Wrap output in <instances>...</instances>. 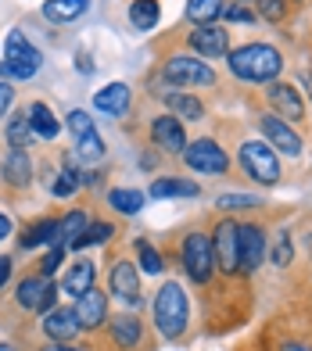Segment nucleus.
<instances>
[{
  "label": "nucleus",
  "mask_w": 312,
  "mask_h": 351,
  "mask_svg": "<svg viewBox=\"0 0 312 351\" xmlns=\"http://www.w3.org/2000/svg\"><path fill=\"white\" fill-rule=\"evenodd\" d=\"M241 4H255V0H241Z\"/></svg>",
  "instance_id": "de8ad7c7"
},
{
  "label": "nucleus",
  "mask_w": 312,
  "mask_h": 351,
  "mask_svg": "<svg viewBox=\"0 0 312 351\" xmlns=\"http://www.w3.org/2000/svg\"><path fill=\"white\" fill-rule=\"evenodd\" d=\"M255 125H259V133L269 140V147L276 154L291 158V162H302V158H305V140L298 133V125H291L287 119H280L276 111L255 108Z\"/></svg>",
  "instance_id": "f8f14e48"
},
{
  "label": "nucleus",
  "mask_w": 312,
  "mask_h": 351,
  "mask_svg": "<svg viewBox=\"0 0 312 351\" xmlns=\"http://www.w3.org/2000/svg\"><path fill=\"white\" fill-rule=\"evenodd\" d=\"M223 8H226V0H187L183 19L191 25H212L223 19Z\"/></svg>",
  "instance_id": "72a5a7b5"
},
{
  "label": "nucleus",
  "mask_w": 312,
  "mask_h": 351,
  "mask_svg": "<svg viewBox=\"0 0 312 351\" xmlns=\"http://www.w3.org/2000/svg\"><path fill=\"white\" fill-rule=\"evenodd\" d=\"M86 11H90V0H43L40 19L51 25H69L75 19H83Z\"/></svg>",
  "instance_id": "bb28decb"
},
{
  "label": "nucleus",
  "mask_w": 312,
  "mask_h": 351,
  "mask_svg": "<svg viewBox=\"0 0 312 351\" xmlns=\"http://www.w3.org/2000/svg\"><path fill=\"white\" fill-rule=\"evenodd\" d=\"M151 326L162 341L180 344L191 337L194 330V315H191V294L180 276H169L154 287L151 294Z\"/></svg>",
  "instance_id": "f03ea898"
},
{
  "label": "nucleus",
  "mask_w": 312,
  "mask_h": 351,
  "mask_svg": "<svg viewBox=\"0 0 312 351\" xmlns=\"http://www.w3.org/2000/svg\"><path fill=\"white\" fill-rule=\"evenodd\" d=\"M183 51H191L205 61H219L233 51V36L230 29L212 22V25H191V33H183Z\"/></svg>",
  "instance_id": "f3484780"
},
{
  "label": "nucleus",
  "mask_w": 312,
  "mask_h": 351,
  "mask_svg": "<svg viewBox=\"0 0 312 351\" xmlns=\"http://www.w3.org/2000/svg\"><path fill=\"white\" fill-rule=\"evenodd\" d=\"M208 237H212V251H215V269H219L223 276H237V273H241L237 219L219 212V215L208 222Z\"/></svg>",
  "instance_id": "4468645a"
},
{
  "label": "nucleus",
  "mask_w": 312,
  "mask_h": 351,
  "mask_svg": "<svg viewBox=\"0 0 312 351\" xmlns=\"http://www.w3.org/2000/svg\"><path fill=\"white\" fill-rule=\"evenodd\" d=\"M180 165L194 176H212V180H223L233 172V154L223 147L215 136H197L183 147Z\"/></svg>",
  "instance_id": "1a4fd4ad"
},
{
  "label": "nucleus",
  "mask_w": 312,
  "mask_h": 351,
  "mask_svg": "<svg viewBox=\"0 0 312 351\" xmlns=\"http://www.w3.org/2000/svg\"><path fill=\"white\" fill-rule=\"evenodd\" d=\"M11 108H14V86L8 83V79H0V122H8Z\"/></svg>",
  "instance_id": "79ce46f5"
},
{
  "label": "nucleus",
  "mask_w": 312,
  "mask_h": 351,
  "mask_svg": "<svg viewBox=\"0 0 312 351\" xmlns=\"http://www.w3.org/2000/svg\"><path fill=\"white\" fill-rule=\"evenodd\" d=\"M291 4H294V0H255L259 19L269 22V25H284L291 19Z\"/></svg>",
  "instance_id": "c9c22d12"
},
{
  "label": "nucleus",
  "mask_w": 312,
  "mask_h": 351,
  "mask_svg": "<svg viewBox=\"0 0 312 351\" xmlns=\"http://www.w3.org/2000/svg\"><path fill=\"white\" fill-rule=\"evenodd\" d=\"M158 104L165 111H173L180 122H205L208 119V104L201 101L194 90H162Z\"/></svg>",
  "instance_id": "aec40b11"
},
{
  "label": "nucleus",
  "mask_w": 312,
  "mask_h": 351,
  "mask_svg": "<svg viewBox=\"0 0 312 351\" xmlns=\"http://www.w3.org/2000/svg\"><path fill=\"white\" fill-rule=\"evenodd\" d=\"M11 273H14V258H11V254H0V291H8Z\"/></svg>",
  "instance_id": "c03bdc74"
},
{
  "label": "nucleus",
  "mask_w": 312,
  "mask_h": 351,
  "mask_svg": "<svg viewBox=\"0 0 312 351\" xmlns=\"http://www.w3.org/2000/svg\"><path fill=\"white\" fill-rule=\"evenodd\" d=\"M43 65V54L33 47V40H29L22 29H11V33L4 36V61H0V79H19V83H25V79H33Z\"/></svg>",
  "instance_id": "9b49d317"
},
{
  "label": "nucleus",
  "mask_w": 312,
  "mask_h": 351,
  "mask_svg": "<svg viewBox=\"0 0 312 351\" xmlns=\"http://www.w3.org/2000/svg\"><path fill=\"white\" fill-rule=\"evenodd\" d=\"M11 233H14V222H11V219H8L4 212H0V244H4Z\"/></svg>",
  "instance_id": "a18cd8bd"
},
{
  "label": "nucleus",
  "mask_w": 312,
  "mask_h": 351,
  "mask_svg": "<svg viewBox=\"0 0 312 351\" xmlns=\"http://www.w3.org/2000/svg\"><path fill=\"white\" fill-rule=\"evenodd\" d=\"M126 19H130V25L136 29V33H151V29L162 22V4L158 0H130Z\"/></svg>",
  "instance_id": "7c9ffc66"
},
{
  "label": "nucleus",
  "mask_w": 312,
  "mask_h": 351,
  "mask_svg": "<svg viewBox=\"0 0 312 351\" xmlns=\"http://www.w3.org/2000/svg\"><path fill=\"white\" fill-rule=\"evenodd\" d=\"M65 125H69V133H72L75 140H83V136H90V133H97V125H93V119H90V111H83V108H75V111H69V119H65Z\"/></svg>",
  "instance_id": "4c0bfd02"
},
{
  "label": "nucleus",
  "mask_w": 312,
  "mask_h": 351,
  "mask_svg": "<svg viewBox=\"0 0 312 351\" xmlns=\"http://www.w3.org/2000/svg\"><path fill=\"white\" fill-rule=\"evenodd\" d=\"M201 186L194 180H187V176H154L151 186H147V197L154 201H169V197H197Z\"/></svg>",
  "instance_id": "393cba45"
},
{
  "label": "nucleus",
  "mask_w": 312,
  "mask_h": 351,
  "mask_svg": "<svg viewBox=\"0 0 312 351\" xmlns=\"http://www.w3.org/2000/svg\"><path fill=\"white\" fill-rule=\"evenodd\" d=\"M33 183H36V162H33V151L8 147L4 158H0V190H4L11 201H22V197H29Z\"/></svg>",
  "instance_id": "ddd939ff"
},
{
  "label": "nucleus",
  "mask_w": 312,
  "mask_h": 351,
  "mask_svg": "<svg viewBox=\"0 0 312 351\" xmlns=\"http://www.w3.org/2000/svg\"><path fill=\"white\" fill-rule=\"evenodd\" d=\"M75 315H80V326H83V337H101L108 319V291L104 287H90L83 298H75Z\"/></svg>",
  "instance_id": "6ab92c4d"
},
{
  "label": "nucleus",
  "mask_w": 312,
  "mask_h": 351,
  "mask_svg": "<svg viewBox=\"0 0 312 351\" xmlns=\"http://www.w3.org/2000/svg\"><path fill=\"white\" fill-rule=\"evenodd\" d=\"M65 254H69V247H58V244H54V247H51V251H47L43 258L36 262V273H40V276H51V280H54V273L61 269V262H65Z\"/></svg>",
  "instance_id": "58836bf2"
},
{
  "label": "nucleus",
  "mask_w": 312,
  "mask_h": 351,
  "mask_svg": "<svg viewBox=\"0 0 312 351\" xmlns=\"http://www.w3.org/2000/svg\"><path fill=\"white\" fill-rule=\"evenodd\" d=\"M237 244H241V273L255 276L262 265H266L269 254V230L262 219H244L237 222Z\"/></svg>",
  "instance_id": "2eb2a0df"
},
{
  "label": "nucleus",
  "mask_w": 312,
  "mask_h": 351,
  "mask_svg": "<svg viewBox=\"0 0 312 351\" xmlns=\"http://www.w3.org/2000/svg\"><path fill=\"white\" fill-rule=\"evenodd\" d=\"M25 111H29V122H33V133H36V140H43V143H54V140L61 136V122H58L54 108L47 104V101H29V104H25Z\"/></svg>",
  "instance_id": "a878e982"
},
{
  "label": "nucleus",
  "mask_w": 312,
  "mask_h": 351,
  "mask_svg": "<svg viewBox=\"0 0 312 351\" xmlns=\"http://www.w3.org/2000/svg\"><path fill=\"white\" fill-rule=\"evenodd\" d=\"M262 201L252 197V194H219L215 197V212L223 215H237V212H259Z\"/></svg>",
  "instance_id": "f704fd0d"
},
{
  "label": "nucleus",
  "mask_w": 312,
  "mask_h": 351,
  "mask_svg": "<svg viewBox=\"0 0 312 351\" xmlns=\"http://www.w3.org/2000/svg\"><path fill=\"white\" fill-rule=\"evenodd\" d=\"M269 351H312V341L302 337V333H284V337H276Z\"/></svg>",
  "instance_id": "ea45409f"
},
{
  "label": "nucleus",
  "mask_w": 312,
  "mask_h": 351,
  "mask_svg": "<svg viewBox=\"0 0 312 351\" xmlns=\"http://www.w3.org/2000/svg\"><path fill=\"white\" fill-rule=\"evenodd\" d=\"M233 158H237L241 176H248L255 186H276L284 180V165H280V154L269 147L266 136H255L241 130L233 136Z\"/></svg>",
  "instance_id": "20e7f679"
},
{
  "label": "nucleus",
  "mask_w": 312,
  "mask_h": 351,
  "mask_svg": "<svg viewBox=\"0 0 312 351\" xmlns=\"http://www.w3.org/2000/svg\"><path fill=\"white\" fill-rule=\"evenodd\" d=\"M262 104H266L269 111H276L280 119H287L291 125H298V130L309 122L302 90L294 86V83H284V79H273V83L262 86Z\"/></svg>",
  "instance_id": "dca6fc26"
},
{
  "label": "nucleus",
  "mask_w": 312,
  "mask_h": 351,
  "mask_svg": "<svg viewBox=\"0 0 312 351\" xmlns=\"http://www.w3.org/2000/svg\"><path fill=\"white\" fill-rule=\"evenodd\" d=\"M294 4H305V0H294Z\"/></svg>",
  "instance_id": "09e8293b"
},
{
  "label": "nucleus",
  "mask_w": 312,
  "mask_h": 351,
  "mask_svg": "<svg viewBox=\"0 0 312 351\" xmlns=\"http://www.w3.org/2000/svg\"><path fill=\"white\" fill-rule=\"evenodd\" d=\"M219 22H226V25H255V22H259V8L233 0V4L223 8V19H219Z\"/></svg>",
  "instance_id": "e433bc0d"
},
{
  "label": "nucleus",
  "mask_w": 312,
  "mask_h": 351,
  "mask_svg": "<svg viewBox=\"0 0 312 351\" xmlns=\"http://www.w3.org/2000/svg\"><path fill=\"white\" fill-rule=\"evenodd\" d=\"M93 108L101 115H112V119H126L130 108H133V90L126 83H108L101 90H93Z\"/></svg>",
  "instance_id": "5701e85b"
},
{
  "label": "nucleus",
  "mask_w": 312,
  "mask_h": 351,
  "mask_svg": "<svg viewBox=\"0 0 312 351\" xmlns=\"http://www.w3.org/2000/svg\"><path fill=\"white\" fill-rule=\"evenodd\" d=\"M162 254H165V262L176 265L194 287H208L215 280V273H219V269H215L212 237L201 222L197 226H187V230H176L169 237V251H162Z\"/></svg>",
  "instance_id": "f257e3e1"
},
{
  "label": "nucleus",
  "mask_w": 312,
  "mask_h": 351,
  "mask_svg": "<svg viewBox=\"0 0 312 351\" xmlns=\"http://www.w3.org/2000/svg\"><path fill=\"white\" fill-rule=\"evenodd\" d=\"M115 233H119V226L115 222H101V219H93L90 226H86V233L75 241L69 251H75V254H86L90 247H97V244H112L115 241Z\"/></svg>",
  "instance_id": "2f4dec72"
},
{
  "label": "nucleus",
  "mask_w": 312,
  "mask_h": 351,
  "mask_svg": "<svg viewBox=\"0 0 312 351\" xmlns=\"http://www.w3.org/2000/svg\"><path fill=\"white\" fill-rule=\"evenodd\" d=\"M58 291L61 287L51 280V276H40L36 269H29L25 276L14 280V287L8 291V305L14 315H43L58 305Z\"/></svg>",
  "instance_id": "0eeeda50"
},
{
  "label": "nucleus",
  "mask_w": 312,
  "mask_h": 351,
  "mask_svg": "<svg viewBox=\"0 0 312 351\" xmlns=\"http://www.w3.org/2000/svg\"><path fill=\"white\" fill-rule=\"evenodd\" d=\"M104 291L112 301H119L122 308L144 312V280H140V265L133 254L115 251L104 258Z\"/></svg>",
  "instance_id": "423d86ee"
},
{
  "label": "nucleus",
  "mask_w": 312,
  "mask_h": 351,
  "mask_svg": "<svg viewBox=\"0 0 312 351\" xmlns=\"http://www.w3.org/2000/svg\"><path fill=\"white\" fill-rule=\"evenodd\" d=\"M0 351H19V348H14V344H0Z\"/></svg>",
  "instance_id": "49530a36"
},
{
  "label": "nucleus",
  "mask_w": 312,
  "mask_h": 351,
  "mask_svg": "<svg viewBox=\"0 0 312 351\" xmlns=\"http://www.w3.org/2000/svg\"><path fill=\"white\" fill-rule=\"evenodd\" d=\"M284 51L266 40H248L241 47H233L226 54V69L237 83H248V86H266L273 79L284 75Z\"/></svg>",
  "instance_id": "7ed1b4c3"
},
{
  "label": "nucleus",
  "mask_w": 312,
  "mask_h": 351,
  "mask_svg": "<svg viewBox=\"0 0 312 351\" xmlns=\"http://www.w3.org/2000/svg\"><path fill=\"white\" fill-rule=\"evenodd\" d=\"M4 143H8V147H19V151H33L36 147V133H33V122H29L25 104L14 108L8 115V122H4Z\"/></svg>",
  "instance_id": "b1692460"
},
{
  "label": "nucleus",
  "mask_w": 312,
  "mask_h": 351,
  "mask_svg": "<svg viewBox=\"0 0 312 351\" xmlns=\"http://www.w3.org/2000/svg\"><path fill=\"white\" fill-rule=\"evenodd\" d=\"M104 201L112 204L119 215H136V212L147 204V190H136V186H108V190H104Z\"/></svg>",
  "instance_id": "c756f323"
},
{
  "label": "nucleus",
  "mask_w": 312,
  "mask_h": 351,
  "mask_svg": "<svg viewBox=\"0 0 312 351\" xmlns=\"http://www.w3.org/2000/svg\"><path fill=\"white\" fill-rule=\"evenodd\" d=\"M294 251H298V254H309V262H312V226L294 230Z\"/></svg>",
  "instance_id": "37998d69"
},
{
  "label": "nucleus",
  "mask_w": 312,
  "mask_h": 351,
  "mask_svg": "<svg viewBox=\"0 0 312 351\" xmlns=\"http://www.w3.org/2000/svg\"><path fill=\"white\" fill-rule=\"evenodd\" d=\"M104 337L115 351H151L158 333H154L151 319H144L136 308H119V312H112V319H108Z\"/></svg>",
  "instance_id": "6e6552de"
},
{
  "label": "nucleus",
  "mask_w": 312,
  "mask_h": 351,
  "mask_svg": "<svg viewBox=\"0 0 312 351\" xmlns=\"http://www.w3.org/2000/svg\"><path fill=\"white\" fill-rule=\"evenodd\" d=\"M158 79L165 90H215L223 83V75L212 69V61L197 58L191 51H173L169 58H162L158 65Z\"/></svg>",
  "instance_id": "39448f33"
},
{
  "label": "nucleus",
  "mask_w": 312,
  "mask_h": 351,
  "mask_svg": "<svg viewBox=\"0 0 312 351\" xmlns=\"http://www.w3.org/2000/svg\"><path fill=\"white\" fill-rule=\"evenodd\" d=\"M133 258L140 262V273H147V276H162L165 273V254L154 247L147 237H136L133 241Z\"/></svg>",
  "instance_id": "473e14b6"
},
{
  "label": "nucleus",
  "mask_w": 312,
  "mask_h": 351,
  "mask_svg": "<svg viewBox=\"0 0 312 351\" xmlns=\"http://www.w3.org/2000/svg\"><path fill=\"white\" fill-rule=\"evenodd\" d=\"M36 333H40L43 341H54V344L75 341L83 333L80 315H75V305H54L51 312H43L36 319Z\"/></svg>",
  "instance_id": "a211bd4d"
},
{
  "label": "nucleus",
  "mask_w": 312,
  "mask_h": 351,
  "mask_svg": "<svg viewBox=\"0 0 312 351\" xmlns=\"http://www.w3.org/2000/svg\"><path fill=\"white\" fill-rule=\"evenodd\" d=\"M90 222H93L90 208H69V212H61V222H58V247H72V244L86 233Z\"/></svg>",
  "instance_id": "c85d7f7f"
},
{
  "label": "nucleus",
  "mask_w": 312,
  "mask_h": 351,
  "mask_svg": "<svg viewBox=\"0 0 312 351\" xmlns=\"http://www.w3.org/2000/svg\"><path fill=\"white\" fill-rule=\"evenodd\" d=\"M144 136H147L151 147L158 151V154H165V158H180L183 147L191 143V140H187L183 122L173 115V111H165L162 104L144 115Z\"/></svg>",
  "instance_id": "9d476101"
},
{
  "label": "nucleus",
  "mask_w": 312,
  "mask_h": 351,
  "mask_svg": "<svg viewBox=\"0 0 312 351\" xmlns=\"http://www.w3.org/2000/svg\"><path fill=\"white\" fill-rule=\"evenodd\" d=\"M58 222H61V212H47L33 222H25L22 233H19V247L22 251H33V247H43V244H58Z\"/></svg>",
  "instance_id": "4be33fe9"
},
{
  "label": "nucleus",
  "mask_w": 312,
  "mask_h": 351,
  "mask_svg": "<svg viewBox=\"0 0 312 351\" xmlns=\"http://www.w3.org/2000/svg\"><path fill=\"white\" fill-rule=\"evenodd\" d=\"M33 351H97V344H93V341H86V344H75V341H65V344L43 341V344H36Z\"/></svg>",
  "instance_id": "a19ab883"
},
{
  "label": "nucleus",
  "mask_w": 312,
  "mask_h": 351,
  "mask_svg": "<svg viewBox=\"0 0 312 351\" xmlns=\"http://www.w3.org/2000/svg\"><path fill=\"white\" fill-rule=\"evenodd\" d=\"M97 276H101V269H97V262L93 258H86V254H75V262L61 273V280H58V287L65 291L72 301L75 298H83L90 287H97Z\"/></svg>",
  "instance_id": "412c9836"
},
{
  "label": "nucleus",
  "mask_w": 312,
  "mask_h": 351,
  "mask_svg": "<svg viewBox=\"0 0 312 351\" xmlns=\"http://www.w3.org/2000/svg\"><path fill=\"white\" fill-rule=\"evenodd\" d=\"M266 262H273L276 273H291V269H294V262H298V251H294V230H291V226H280V230H276Z\"/></svg>",
  "instance_id": "cd10ccee"
}]
</instances>
